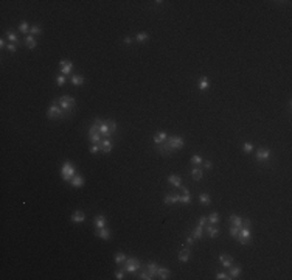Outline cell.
<instances>
[{"label":"cell","instance_id":"7a4b0ae2","mask_svg":"<svg viewBox=\"0 0 292 280\" xmlns=\"http://www.w3.org/2000/svg\"><path fill=\"white\" fill-rule=\"evenodd\" d=\"M75 174H76V173H75L73 164H72V162H65V164L62 165V168H61V176H62V179L67 181V182H70Z\"/></svg>","mask_w":292,"mask_h":280},{"label":"cell","instance_id":"cb8c5ba5","mask_svg":"<svg viewBox=\"0 0 292 280\" xmlns=\"http://www.w3.org/2000/svg\"><path fill=\"white\" fill-rule=\"evenodd\" d=\"M170 274H171V272H170V269H166V268H158V269H157V275H158L162 280L168 278V277H170Z\"/></svg>","mask_w":292,"mask_h":280},{"label":"cell","instance_id":"603a6c76","mask_svg":"<svg viewBox=\"0 0 292 280\" xmlns=\"http://www.w3.org/2000/svg\"><path fill=\"white\" fill-rule=\"evenodd\" d=\"M199 201H200V204H202V206H210V204H212V198L208 196L207 193H200V196H199Z\"/></svg>","mask_w":292,"mask_h":280},{"label":"cell","instance_id":"816d5d0a","mask_svg":"<svg viewBox=\"0 0 292 280\" xmlns=\"http://www.w3.org/2000/svg\"><path fill=\"white\" fill-rule=\"evenodd\" d=\"M250 226V219H242V227H249Z\"/></svg>","mask_w":292,"mask_h":280},{"label":"cell","instance_id":"7bdbcfd3","mask_svg":"<svg viewBox=\"0 0 292 280\" xmlns=\"http://www.w3.org/2000/svg\"><path fill=\"white\" fill-rule=\"evenodd\" d=\"M138 278H142V280H151V278H152V275H151L148 271H145V272H142V274H140V277H138Z\"/></svg>","mask_w":292,"mask_h":280},{"label":"cell","instance_id":"ee69618b","mask_svg":"<svg viewBox=\"0 0 292 280\" xmlns=\"http://www.w3.org/2000/svg\"><path fill=\"white\" fill-rule=\"evenodd\" d=\"M242 149H244L245 153H252V151H253V146H252V143H244V145H242Z\"/></svg>","mask_w":292,"mask_h":280},{"label":"cell","instance_id":"ac0fdd59","mask_svg":"<svg viewBox=\"0 0 292 280\" xmlns=\"http://www.w3.org/2000/svg\"><path fill=\"white\" fill-rule=\"evenodd\" d=\"M219 261H221V265L225 266V268H230V266L233 265V258H232L230 255H221V257H219Z\"/></svg>","mask_w":292,"mask_h":280},{"label":"cell","instance_id":"e575fe53","mask_svg":"<svg viewBox=\"0 0 292 280\" xmlns=\"http://www.w3.org/2000/svg\"><path fill=\"white\" fill-rule=\"evenodd\" d=\"M6 37H8V41H10V44H16V42H19V39H17V36L13 33V31H8L6 33Z\"/></svg>","mask_w":292,"mask_h":280},{"label":"cell","instance_id":"d6986e66","mask_svg":"<svg viewBox=\"0 0 292 280\" xmlns=\"http://www.w3.org/2000/svg\"><path fill=\"white\" fill-rule=\"evenodd\" d=\"M146 268H148V272H149L152 277H155V275H157V269H158V265H157L155 261H149V263L146 265Z\"/></svg>","mask_w":292,"mask_h":280},{"label":"cell","instance_id":"bcb514c9","mask_svg":"<svg viewBox=\"0 0 292 280\" xmlns=\"http://www.w3.org/2000/svg\"><path fill=\"white\" fill-rule=\"evenodd\" d=\"M6 50H8L10 53H14V52L17 50V48H16V44H8V45H6Z\"/></svg>","mask_w":292,"mask_h":280},{"label":"cell","instance_id":"c3c4849f","mask_svg":"<svg viewBox=\"0 0 292 280\" xmlns=\"http://www.w3.org/2000/svg\"><path fill=\"white\" fill-rule=\"evenodd\" d=\"M100 149H101V146H100V145H93V146H92V149H90V153L97 154V153H98Z\"/></svg>","mask_w":292,"mask_h":280},{"label":"cell","instance_id":"db71d44e","mask_svg":"<svg viewBox=\"0 0 292 280\" xmlns=\"http://www.w3.org/2000/svg\"><path fill=\"white\" fill-rule=\"evenodd\" d=\"M123 42H124V44H131V42H132V39H131V37H124V41H123Z\"/></svg>","mask_w":292,"mask_h":280},{"label":"cell","instance_id":"f35d334b","mask_svg":"<svg viewBox=\"0 0 292 280\" xmlns=\"http://www.w3.org/2000/svg\"><path fill=\"white\" fill-rule=\"evenodd\" d=\"M216 278L218 280H228V278H232L228 274H225V272H218L216 274Z\"/></svg>","mask_w":292,"mask_h":280},{"label":"cell","instance_id":"5b68a950","mask_svg":"<svg viewBox=\"0 0 292 280\" xmlns=\"http://www.w3.org/2000/svg\"><path fill=\"white\" fill-rule=\"evenodd\" d=\"M168 143H170L171 149L174 151V149H180L185 145V140L179 136H173V137H168Z\"/></svg>","mask_w":292,"mask_h":280},{"label":"cell","instance_id":"9c48e42d","mask_svg":"<svg viewBox=\"0 0 292 280\" xmlns=\"http://www.w3.org/2000/svg\"><path fill=\"white\" fill-rule=\"evenodd\" d=\"M98 131H100V134H101V136H104V137H109V136H110L109 123H107V122H103V120H101V123H100V126H98Z\"/></svg>","mask_w":292,"mask_h":280},{"label":"cell","instance_id":"5bb4252c","mask_svg":"<svg viewBox=\"0 0 292 280\" xmlns=\"http://www.w3.org/2000/svg\"><path fill=\"white\" fill-rule=\"evenodd\" d=\"M205 229H207V233H208V236L210 238H215V236H218V233H219V230L213 226V224H205Z\"/></svg>","mask_w":292,"mask_h":280},{"label":"cell","instance_id":"f6af8a7d","mask_svg":"<svg viewBox=\"0 0 292 280\" xmlns=\"http://www.w3.org/2000/svg\"><path fill=\"white\" fill-rule=\"evenodd\" d=\"M236 238H238V243H239V244H249V243H250V240H247V238H242V236H239V235H238Z\"/></svg>","mask_w":292,"mask_h":280},{"label":"cell","instance_id":"ab89813d","mask_svg":"<svg viewBox=\"0 0 292 280\" xmlns=\"http://www.w3.org/2000/svg\"><path fill=\"white\" fill-rule=\"evenodd\" d=\"M191 164H193V165L202 164V157H200V156H193V157H191Z\"/></svg>","mask_w":292,"mask_h":280},{"label":"cell","instance_id":"f1b7e54d","mask_svg":"<svg viewBox=\"0 0 292 280\" xmlns=\"http://www.w3.org/2000/svg\"><path fill=\"white\" fill-rule=\"evenodd\" d=\"M230 268H232V269H230V274H228V275H230L232 278H238V275L241 274V268H239V266H230Z\"/></svg>","mask_w":292,"mask_h":280},{"label":"cell","instance_id":"7c38bea8","mask_svg":"<svg viewBox=\"0 0 292 280\" xmlns=\"http://www.w3.org/2000/svg\"><path fill=\"white\" fill-rule=\"evenodd\" d=\"M84 219H86V215H84V212H81V210H76L72 215V221L73 223H84Z\"/></svg>","mask_w":292,"mask_h":280},{"label":"cell","instance_id":"f546056e","mask_svg":"<svg viewBox=\"0 0 292 280\" xmlns=\"http://www.w3.org/2000/svg\"><path fill=\"white\" fill-rule=\"evenodd\" d=\"M190 258V251L188 249H182L180 252H179V260L180 261H187Z\"/></svg>","mask_w":292,"mask_h":280},{"label":"cell","instance_id":"8992f818","mask_svg":"<svg viewBox=\"0 0 292 280\" xmlns=\"http://www.w3.org/2000/svg\"><path fill=\"white\" fill-rule=\"evenodd\" d=\"M269 159H270V149H267V148H258V151H257V161L267 162Z\"/></svg>","mask_w":292,"mask_h":280},{"label":"cell","instance_id":"74e56055","mask_svg":"<svg viewBox=\"0 0 292 280\" xmlns=\"http://www.w3.org/2000/svg\"><path fill=\"white\" fill-rule=\"evenodd\" d=\"M239 230H241V229H239V227H236V226H230V229H228V232H230V235H232V236H236V235L239 233Z\"/></svg>","mask_w":292,"mask_h":280},{"label":"cell","instance_id":"60d3db41","mask_svg":"<svg viewBox=\"0 0 292 280\" xmlns=\"http://www.w3.org/2000/svg\"><path fill=\"white\" fill-rule=\"evenodd\" d=\"M107 123H109V129H110V134H113V132L117 131V123L113 122V120H109Z\"/></svg>","mask_w":292,"mask_h":280},{"label":"cell","instance_id":"11a10c76","mask_svg":"<svg viewBox=\"0 0 292 280\" xmlns=\"http://www.w3.org/2000/svg\"><path fill=\"white\" fill-rule=\"evenodd\" d=\"M5 45H6V44H5V41H3V39H2V41H0V47H2V48H3Z\"/></svg>","mask_w":292,"mask_h":280},{"label":"cell","instance_id":"ba28073f","mask_svg":"<svg viewBox=\"0 0 292 280\" xmlns=\"http://www.w3.org/2000/svg\"><path fill=\"white\" fill-rule=\"evenodd\" d=\"M59 65H61V70H62V75H68L72 70H73V62L72 61H59Z\"/></svg>","mask_w":292,"mask_h":280},{"label":"cell","instance_id":"ffe728a7","mask_svg":"<svg viewBox=\"0 0 292 280\" xmlns=\"http://www.w3.org/2000/svg\"><path fill=\"white\" fill-rule=\"evenodd\" d=\"M25 45H27L28 48H36V45H37V42H36V39H34V36H31V34H28V36L25 37Z\"/></svg>","mask_w":292,"mask_h":280},{"label":"cell","instance_id":"d590c367","mask_svg":"<svg viewBox=\"0 0 292 280\" xmlns=\"http://www.w3.org/2000/svg\"><path fill=\"white\" fill-rule=\"evenodd\" d=\"M64 83H65V75H58L56 76V84L58 86H64Z\"/></svg>","mask_w":292,"mask_h":280},{"label":"cell","instance_id":"7402d4cb","mask_svg":"<svg viewBox=\"0 0 292 280\" xmlns=\"http://www.w3.org/2000/svg\"><path fill=\"white\" fill-rule=\"evenodd\" d=\"M95 226H97V229L106 227V216H104V215H98V216L95 218Z\"/></svg>","mask_w":292,"mask_h":280},{"label":"cell","instance_id":"e0dca14e","mask_svg":"<svg viewBox=\"0 0 292 280\" xmlns=\"http://www.w3.org/2000/svg\"><path fill=\"white\" fill-rule=\"evenodd\" d=\"M168 182L171 184V185H174V187H182V181H180V178L177 176V174H171V176H168Z\"/></svg>","mask_w":292,"mask_h":280},{"label":"cell","instance_id":"7dc6e473","mask_svg":"<svg viewBox=\"0 0 292 280\" xmlns=\"http://www.w3.org/2000/svg\"><path fill=\"white\" fill-rule=\"evenodd\" d=\"M207 223H208V218H207V216H202V218L199 219V226H202V227H205Z\"/></svg>","mask_w":292,"mask_h":280},{"label":"cell","instance_id":"484cf974","mask_svg":"<svg viewBox=\"0 0 292 280\" xmlns=\"http://www.w3.org/2000/svg\"><path fill=\"white\" fill-rule=\"evenodd\" d=\"M72 84H73V86H81V84H84V76H81V75H73V76H72Z\"/></svg>","mask_w":292,"mask_h":280},{"label":"cell","instance_id":"3957f363","mask_svg":"<svg viewBox=\"0 0 292 280\" xmlns=\"http://www.w3.org/2000/svg\"><path fill=\"white\" fill-rule=\"evenodd\" d=\"M121 266H123V269H126L128 272H135L137 269H140L142 263L137 258H126V261H124Z\"/></svg>","mask_w":292,"mask_h":280},{"label":"cell","instance_id":"836d02e7","mask_svg":"<svg viewBox=\"0 0 292 280\" xmlns=\"http://www.w3.org/2000/svg\"><path fill=\"white\" fill-rule=\"evenodd\" d=\"M148 37H149V36H148V33H138V34H137V37H135V41L142 44V42H146V41H148Z\"/></svg>","mask_w":292,"mask_h":280},{"label":"cell","instance_id":"8d00e7d4","mask_svg":"<svg viewBox=\"0 0 292 280\" xmlns=\"http://www.w3.org/2000/svg\"><path fill=\"white\" fill-rule=\"evenodd\" d=\"M40 31H42V30H40V27H39V25H33V27L30 28V33H31V36H34V34H39Z\"/></svg>","mask_w":292,"mask_h":280},{"label":"cell","instance_id":"681fc988","mask_svg":"<svg viewBox=\"0 0 292 280\" xmlns=\"http://www.w3.org/2000/svg\"><path fill=\"white\" fill-rule=\"evenodd\" d=\"M115 278H118V280H123V278H124V275H123V272H121V271H118V272H115Z\"/></svg>","mask_w":292,"mask_h":280},{"label":"cell","instance_id":"9a60e30c","mask_svg":"<svg viewBox=\"0 0 292 280\" xmlns=\"http://www.w3.org/2000/svg\"><path fill=\"white\" fill-rule=\"evenodd\" d=\"M70 184H72L73 187H81V185H84V178H82L81 174H75V176L72 178Z\"/></svg>","mask_w":292,"mask_h":280},{"label":"cell","instance_id":"d4e9b609","mask_svg":"<svg viewBox=\"0 0 292 280\" xmlns=\"http://www.w3.org/2000/svg\"><path fill=\"white\" fill-rule=\"evenodd\" d=\"M230 223H232V226H236V227H242V219L238 216V215H230Z\"/></svg>","mask_w":292,"mask_h":280},{"label":"cell","instance_id":"1f68e13d","mask_svg":"<svg viewBox=\"0 0 292 280\" xmlns=\"http://www.w3.org/2000/svg\"><path fill=\"white\" fill-rule=\"evenodd\" d=\"M208 221H210V224H218L219 223V215L216 213V212H213V213H210V216H208Z\"/></svg>","mask_w":292,"mask_h":280},{"label":"cell","instance_id":"44dd1931","mask_svg":"<svg viewBox=\"0 0 292 280\" xmlns=\"http://www.w3.org/2000/svg\"><path fill=\"white\" fill-rule=\"evenodd\" d=\"M177 201H179V194H166L165 196V204L166 206H171V204H174Z\"/></svg>","mask_w":292,"mask_h":280},{"label":"cell","instance_id":"30bf717a","mask_svg":"<svg viewBox=\"0 0 292 280\" xmlns=\"http://www.w3.org/2000/svg\"><path fill=\"white\" fill-rule=\"evenodd\" d=\"M180 188H182V187H180ZM182 191H183V194H182V196H179V201H180V203H183V204H190V203H191L190 190L183 187V188H182Z\"/></svg>","mask_w":292,"mask_h":280},{"label":"cell","instance_id":"8fae6325","mask_svg":"<svg viewBox=\"0 0 292 280\" xmlns=\"http://www.w3.org/2000/svg\"><path fill=\"white\" fill-rule=\"evenodd\" d=\"M100 146H101V151H103V153H107V154H109V153L112 151V140H110V139H104V140L100 143Z\"/></svg>","mask_w":292,"mask_h":280},{"label":"cell","instance_id":"f5cc1de1","mask_svg":"<svg viewBox=\"0 0 292 280\" xmlns=\"http://www.w3.org/2000/svg\"><path fill=\"white\" fill-rule=\"evenodd\" d=\"M187 243H188V244H193V243H194V238H193V235L187 238Z\"/></svg>","mask_w":292,"mask_h":280},{"label":"cell","instance_id":"6da1fadb","mask_svg":"<svg viewBox=\"0 0 292 280\" xmlns=\"http://www.w3.org/2000/svg\"><path fill=\"white\" fill-rule=\"evenodd\" d=\"M56 103H59V106H61V109L65 112V115L73 109V106H75V98L73 97H70V95H64V97H61Z\"/></svg>","mask_w":292,"mask_h":280},{"label":"cell","instance_id":"4dcf8cb0","mask_svg":"<svg viewBox=\"0 0 292 280\" xmlns=\"http://www.w3.org/2000/svg\"><path fill=\"white\" fill-rule=\"evenodd\" d=\"M200 236H202V226L197 224V226L194 227V230H193V238H194V240H199Z\"/></svg>","mask_w":292,"mask_h":280},{"label":"cell","instance_id":"4fadbf2b","mask_svg":"<svg viewBox=\"0 0 292 280\" xmlns=\"http://www.w3.org/2000/svg\"><path fill=\"white\" fill-rule=\"evenodd\" d=\"M95 233H97V236H100V238H103V240H109V238H110V230L106 229V227H103V229H97Z\"/></svg>","mask_w":292,"mask_h":280},{"label":"cell","instance_id":"b9f144b4","mask_svg":"<svg viewBox=\"0 0 292 280\" xmlns=\"http://www.w3.org/2000/svg\"><path fill=\"white\" fill-rule=\"evenodd\" d=\"M19 30H20L22 33H27V31L30 30V27H28V23H27V22H20V25H19Z\"/></svg>","mask_w":292,"mask_h":280},{"label":"cell","instance_id":"4316f807","mask_svg":"<svg viewBox=\"0 0 292 280\" xmlns=\"http://www.w3.org/2000/svg\"><path fill=\"white\" fill-rule=\"evenodd\" d=\"M210 87V81H208V78L207 76H202L200 78V83H199V89L200 90H205V89H208Z\"/></svg>","mask_w":292,"mask_h":280},{"label":"cell","instance_id":"d6a6232c","mask_svg":"<svg viewBox=\"0 0 292 280\" xmlns=\"http://www.w3.org/2000/svg\"><path fill=\"white\" fill-rule=\"evenodd\" d=\"M124 261H126V257H124V254H123V252H118V254L115 255V263L121 266Z\"/></svg>","mask_w":292,"mask_h":280},{"label":"cell","instance_id":"2e32d148","mask_svg":"<svg viewBox=\"0 0 292 280\" xmlns=\"http://www.w3.org/2000/svg\"><path fill=\"white\" fill-rule=\"evenodd\" d=\"M168 140V136H166V132H157L155 136H154V143L155 145H160V143H163V142H166Z\"/></svg>","mask_w":292,"mask_h":280},{"label":"cell","instance_id":"52a82bcc","mask_svg":"<svg viewBox=\"0 0 292 280\" xmlns=\"http://www.w3.org/2000/svg\"><path fill=\"white\" fill-rule=\"evenodd\" d=\"M157 151L162 154V156H170L171 154V146H170V143H168V140L166 142H163V143H160V145H157Z\"/></svg>","mask_w":292,"mask_h":280},{"label":"cell","instance_id":"277c9868","mask_svg":"<svg viewBox=\"0 0 292 280\" xmlns=\"http://www.w3.org/2000/svg\"><path fill=\"white\" fill-rule=\"evenodd\" d=\"M64 115H65V112L61 109V106L56 104V101H53V104L50 106V109L47 112V117L48 118H59V117H64Z\"/></svg>","mask_w":292,"mask_h":280},{"label":"cell","instance_id":"83f0119b","mask_svg":"<svg viewBox=\"0 0 292 280\" xmlns=\"http://www.w3.org/2000/svg\"><path fill=\"white\" fill-rule=\"evenodd\" d=\"M191 176H193L194 181H200V179H202V170L197 168V167H194L193 171H191Z\"/></svg>","mask_w":292,"mask_h":280},{"label":"cell","instance_id":"f907efd6","mask_svg":"<svg viewBox=\"0 0 292 280\" xmlns=\"http://www.w3.org/2000/svg\"><path fill=\"white\" fill-rule=\"evenodd\" d=\"M204 167H205V168H208V170H210V168H212V167H213V164H212V162H210V161H207V162H205V164H204Z\"/></svg>","mask_w":292,"mask_h":280}]
</instances>
